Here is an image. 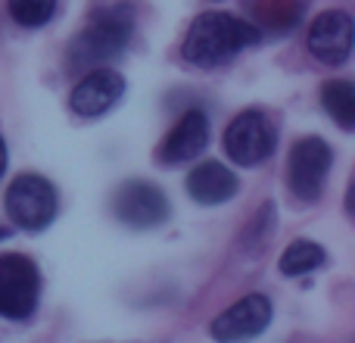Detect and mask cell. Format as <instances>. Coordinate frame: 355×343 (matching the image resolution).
Instances as JSON below:
<instances>
[{"mask_svg": "<svg viewBox=\"0 0 355 343\" xmlns=\"http://www.w3.org/2000/svg\"><path fill=\"white\" fill-rule=\"evenodd\" d=\"M262 31L231 12H200L190 22L181 44V56L196 69L227 66L240 50L259 44Z\"/></svg>", "mask_w": 355, "mask_h": 343, "instance_id": "6da1fadb", "label": "cell"}, {"mask_svg": "<svg viewBox=\"0 0 355 343\" xmlns=\"http://www.w3.org/2000/svg\"><path fill=\"white\" fill-rule=\"evenodd\" d=\"M131 37H135V6L128 3L103 6V10L91 12L85 28L69 41L66 50L69 69L110 66L112 60H119L128 50Z\"/></svg>", "mask_w": 355, "mask_h": 343, "instance_id": "7a4b0ae2", "label": "cell"}, {"mask_svg": "<svg viewBox=\"0 0 355 343\" xmlns=\"http://www.w3.org/2000/svg\"><path fill=\"white\" fill-rule=\"evenodd\" d=\"M6 215L16 228L28 234H37L50 228L60 212V194L44 175H19L16 181L6 187L3 196Z\"/></svg>", "mask_w": 355, "mask_h": 343, "instance_id": "3957f363", "label": "cell"}, {"mask_svg": "<svg viewBox=\"0 0 355 343\" xmlns=\"http://www.w3.org/2000/svg\"><path fill=\"white\" fill-rule=\"evenodd\" d=\"M41 296V271L22 253L0 256V319L25 321L35 315Z\"/></svg>", "mask_w": 355, "mask_h": 343, "instance_id": "277c9868", "label": "cell"}, {"mask_svg": "<svg viewBox=\"0 0 355 343\" xmlns=\"http://www.w3.org/2000/svg\"><path fill=\"white\" fill-rule=\"evenodd\" d=\"M277 147V128L262 110H243L225 128V150L237 166H262Z\"/></svg>", "mask_w": 355, "mask_h": 343, "instance_id": "5b68a950", "label": "cell"}, {"mask_svg": "<svg viewBox=\"0 0 355 343\" xmlns=\"http://www.w3.org/2000/svg\"><path fill=\"white\" fill-rule=\"evenodd\" d=\"M331 166H334V150L324 137H315V135L300 137L287 160V181H290L293 196H300L306 203L318 200Z\"/></svg>", "mask_w": 355, "mask_h": 343, "instance_id": "8992f818", "label": "cell"}, {"mask_svg": "<svg viewBox=\"0 0 355 343\" xmlns=\"http://www.w3.org/2000/svg\"><path fill=\"white\" fill-rule=\"evenodd\" d=\"M112 212L122 225L135 228V231H150V228H159L172 215V203H168L166 190L156 187V184L125 181L112 194Z\"/></svg>", "mask_w": 355, "mask_h": 343, "instance_id": "52a82bcc", "label": "cell"}, {"mask_svg": "<svg viewBox=\"0 0 355 343\" xmlns=\"http://www.w3.org/2000/svg\"><path fill=\"white\" fill-rule=\"evenodd\" d=\"M271 300L265 294H250L243 300H237L234 306H227L218 319L212 321L209 334L218 343H250L262 337L271 325Z\"/></svg>", "mask_w": 355, "mask_h": 343, "instance_id": "ba28073f", "label": "cell"}, {"mask_svg": "<svg viewBox=\"0 0 355 343\" xmlns=\"http://www.w3.org/2000/svg\"><path fill=\"white\" fill-rule=\"evenodd\" d=\"M352 16L346 10H324L309 25V53L324 66H343L352 56Z\"/></svg>", "mask_w": 355, "mask_h": 343, "instance_id": "9c48e42d", "label": "cell"}, {"mask_svg": "<svg viewBox=\"0 0 355 343\" xmlns=\"http://www.w3.org/2000/svg\"><path fill=\"white\" fill-rule=\"evenodd\" d=\"M125 97V78L110 66H97L78 78L69 94V110L81 119H100Z\"/></svg>", "mask_w": 355, "mask_h": 343, "instance_id": "30bf717a", "label": "cell"}, {"mask_svg": "<svg viewBox=\"0 0 355 343\" xmlns=\"http://www.w3.org/2000/svg\"><path fill=\"white\" fill-rule=\"evenodd\" d=\"M209 116L202 110H187L181 119L175 122V128L166 135L159 147V160L166 166H181L190 162L209 147Z\"/></svg>", "mask_w": 355, "mask_h": 343, "instance_id": "8fae6325", "label": "cell"}, {"mask_svg": "<svg viewBox=\"0 0 355 343\" xmlns=\"http://www.w3.org/2000/svg\"><path fill=\"white\" fill-rule=\"evenodd\" d=\"M240 181L225 162L218 160H206L200 162L193 172L187 175V194L193 196L200 206H221L231 196H237Z\"/></svg>", "mask_w": 355, "mask_h": 343, "instance_id": "7c38bea8", "label": "cell"}, {"mask_svg": "<svg viewBox=\"0 0 355 343\" xmlns=\"http://www.w3.org/2000/svg\"><path fill=\"white\" fill-rule=\"evenodd\" d=\"M321 106H324V112L343 131L355 128V87H352V81H346V78L324 81V85H321Z\"/></svg>", "mask_w": 355, "mask_h": 343, "instance_id": "4fadbf2b", "label": "cell"}, {"mask_svg": "<svg viewBox=\"0 0 355 343\" xmlns=\"http://www.w3.org/2000/svg\"><path fill=\"white\" fill-rule=\"evenodd\" d=\"M327 259V253L321 250L318 244H312V240H293V244L284 250L281 256V275L287 278H300V275H309V271L321 269Z\"/></svg>", "mask_w": 355, "mask_h": 343, "instance_id": "5bb4252c", "label": "cell"}, {"mask_svg": "<svg viewBox=\"0 0 355 343\" xmlns=\"http://www.w3.org/2000/svg\"><path fill=\"white\" fill-rule=\"evenodd\" d=\"M56 3L60 0H6V10L22 28H44L56 16Z\"/></svg>", "mask_w": 355, "mask_h": 343, "instance_id": "9a60e30c", "label": "cell"}, {"mask_svg": "<svg viewBox=\"0 0 355 343\" xmlns=\"http://www.w3.org/2000/svg\"><path fill=\"white\" fill-rule=\"evenodd\" d=\"M6 172V144H3V137H0V175Z\"/></svg>", "mask_w": 355, "mask_h": 343, "instance_id": "2e32d148", "label": "cell"}, {"mask_svg": "<svg viewBox=\"0 0 355 343\" xmlns=\"http://www.w3.org/2000/svg\"><path fill=\"white\" fill-rule=\"evenodd\" d=\"M3 234H6V231H3V228H0V237H3Z\"/></svg>", "mask_w": 355, "mask_h": 343, "instance_id": "e0dca14e", "label": "cell"}, {"mask_svg": "<svg viewBox=\"0 0 355 343\" xmlns=\"http://www.w3.org/2000/svg\"><path fill=\"white\" fill-rule=\"evenodd\" d=\"M300 3H309V0H300Z\"/></svg>", "mask_w": 355, "mask_h": 343, "instance_id": "ac0fdd59", "label": "cell"}]
</instances>
